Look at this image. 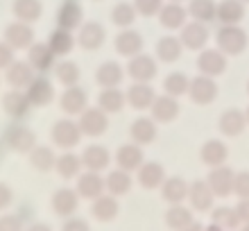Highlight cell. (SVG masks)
Returning <instances> with one entry per match:
<instances>
[{
    "label": "cell",
    "instance_id": "6da1fadb",
    "mask_svg": "<svg viewBox=\"0 0 249 231\" xmlns=\"http://www.w3.org/2000/svg\"><path fill=\"white\" fill-rule=\"evenodd\" d=\"M217 46L227 54H240L247 46V34L238 25H224L217 32Z\"/></svg>",
    "mask_w": 249,
    "mask_h": 231
},
{
    "label": "cell",
    "instance_id": "7a4b0ae2",
    "mask_svg": "<svg viewBox=\"0 0 249 231\" xmlns=\"http://www.w3.org/2000/svg\"><path fill=\"white\" fill-rule=\"evenodd\" d=\"M233 181H236V175L227 165L213 168L209 172V179H206V184L211 186V191L215 193L217 197H227L229 193H233Z\"/></svg>",
    "mask_w": 249,
    "mask_h": 231
},
{
    "label": "cell",
    "instance_id": "3957f363",
    "mask_svg": "<svg viewBox=\"0 0 249 231\" xmlns=\"http://www.w3.org/2000/svg\"><path fill=\"white\" fill-rule=\"evenodd\" d=\"M107 127H109V120H107V113L102 109H84L79 113V129L89 136L105 134Z\"/></svg>",
    "mask_w": 249,
    "mask_h": 231
},
{
    "label": "cell",
    "instance_id": "277c9868",
    "mask_svg": "<svg viewBox=\"0 0 249 231\" xmlns=\"http://www.w3.org/2000/svg\"><path fill=\"white\" fill-rule=\"evenodd\" d=\"M188 93H190V100H193V102H197V105H209V102L215 100L217 86L211 77L202 75V77H195L193 82H190Z\"/></svg>",
    "mask_w": 249,
    "mask_h": 231
},
{
    "label": "cell",
    "instance_id": "5b68a950",
    "mask_svg": "<svg viewBox=\"0 0 249 231\" xmlns=\"http://www.w3.org/2000/svg\"><path fill=\"white\" fill-rule=\"evenodd\" d=\"M79 136H82V129H79V123H72V120H59L54 125V132H53V139L57 145L71 150L79 143Z\"/></svg>",
    "mask_w": 249,
    "mask_h": 231
},
{
    "label": "cell",
    "instance_id": "8992f818",
    "mask_svg": "<svg viewBox=\"0 0 249 231\" xmlns=\"http://www.w3.org/2000/svg\"><path fill=\"white\" fill-rule=\"evenodd\" d=\"M213 197H215V193L211 191L206 181H193V186H188V202L195 211H211Z\"/></svg>",
    "mask_w": 249,
    "mask_h": 231
},
{
    "label": "cell",
    "instance_id": "52a82bcc",
    "mask_svg": "<svg viewBox=\"0 0 249 231\" xmlns=\"http://www.w3.org/2000/svg\"><path fill=\"white\" fill-rule=\"evenodd\" d=\"M77 206H79L77 191H72V188H61V191L54 193L53 209L57 215H61V218H72L75 211H77Z\"/></svg>",
    "mask_w": 249,
    "mask_h": 231
},
{
    "label": "cell",
    "instance_id": "ba28073f",
    "mask_svg": "<svg viewBox=\"0 0 249 231\" xmlns=\"http://www.w3.org/2000/svg\"><path fill=\"white\" fill-rule=\"evenodd\" d=\"M105 188H107L105 179L100 177L98 172L89 170L77 179V195L79 197H84V199H98Z\"/></svg>",
    "mask_w": 249,
    "mask_h": 231
},
{
    "label": "cell",
    "instance_id": "9c48e42d",
    "mask_svg": "<svg viewBox=\"0 0 249 231\" xmlns=\"http://www.w3.org/2000/svg\"><path fill=\"white\" fill-rule=\"evenodd\" d=\"M150 111L157 123H170V120H175L179 116V105L172 95H161V98H154Z\"/></svg>",
    "mask_w": 249,
    "mask_h": 231
},
{
    "label": "cell",
    "instance_id": "30bf717a",
    "mask_svg": "<svg viewBox=\"0 0 249 231\" xmlns=\"http://www.w3.org/2000/svg\"><path fill=\"white\" fill-rule=\"evenodd\" d=\"M129 75L134 77V82L147 84V82L157 75V64H154V59L147 57V54H136V57H131V61H129Z\"/></svg>",
    "mask_w": 249,
    "mask_h": 231
},
{
    "label": "cell",
    "instance_id": "8fae6325",
    "mask_svg": "<svg viewBox=\"0 0 249 231\" xmlns=\"http://www.w3.org/2000/svg\"><path fill=\"white\" fill-rule=\"evenodd\" d=\"M197 66H199V71H202L206 77H215V75L224 73L227 59H224V54L220 53V50H204V53L199 54Z\"/></svg>",
    "mask_w": 249,
    "mask_h": 231
},
{
    "label": "cell",
    "instance_id": "7c38bea8",
    "mask_svg": "<svg viewBox=\"0 0 249 231\" xmlns=\"http://www.w3.org/2000/svg\"><path fill=\"white\" fill-rule=\"evenodd\" d=\"M109 163H111V154L107 152L102 145H89L84 150V154H82V165L89 168L91 172L105 170Z\"/></svg>",
    "mask_w": 249,
    "mask_h": 231
},
{
    "label": "cell",
    "instance_id": "4fadbf2b",
    "mask_svg": "<svg viewBox=\"0 0 249 231\" xmlns=\"http://www.w3.org/2000/svg\"><path fill=\"white\" fill-rule=\"evenodd\" d=\"M118 211H120L118 199L113 197V195H100L98 199H93L91 213H93V218H98L100 222H111L118 215Z\"/></svg>",
    "mask_w": 249,
    "mask_h": 231
},
{
    "label": "cell",
    "instance_id": "5bb4252c",
    "mask_svg": "<svg viewBox=\"0 0 249 231\" xmlns=\"http://www.w3.org/2000/svg\"><path fill=\"white\" fill-rule=\"evenodd\" d=\"M211 225L220 227V229H224V231H233L243 225V220H240L236 209H231V206H217V209H213V213H211Z\"/></svg>",
    "mask_w": 249,
    "mask_h": 231
},
{
    "label": "cell",
    "instance_id": "9a60e30c",
    "mask_svg": "<svg viewBox=\"0 0 249 231\" xmlns=\"http://www.w3.org/2000/svg\"><path fill=\"white\" fill-rule=\"evenodd\" d=\"M161 195H163V199L170 202V204H181V202L188 197V184H186L181 177L165 179L163 186H161Z\"/></svg>",
    "mask_w": 249,
    "mask_h": 231
},
{
    "label": "cell",
    "instance_id": "2e32d148",
    "mask_svg": "<svg viewBox=\"0 0 249 231\" xmlns=\"http://www.w3.org/2000/svg\"><path fill=\"white\" fill-rule=\"evenodd\" d=\"M165 181V170L163 165L159 163H143L138 168V184L143 188H157V186H163Z\"/></svg>",
    "mask_w": 249,
    "mask_h": 231
},
{
    "label": "cell",
    "instance_id": "e0dca14e",
    "mask_svg": "<svg viewBox=\"0 0 249 231\" xmlns=\"http://www.w3.org/2000/svg\"><path fill=\"white\" fill-rule=\"evenodd\" d=\"M116 161H118V168L120 170H138L143 165V150L138 145H123L116 152Z\"/></svg>",
    "mask_w": 249,
    "mask_h": 231
},
{
    "label": "cell",
    "instance_id": "ac0fdd59",
    "mask_svg": "<svg viewBox=\"0 0 249 231\" xmlns=\"http://www.w3.org/2000/svg\"><path fill=\"white\" fill-rule=\"evenodd\" d=\"M165 225L172 231H184L186 227L193 225V211L184 204H172L165 213Z\"/></svg>",
    "mask_w": 249,
    "mask_h": 231
},
{
    "label": "cell",
    "instance_id": "d6986e66",
    "mask_svg": "<svg viewBox=\"0 0 249 231\" xmlns=\"http://www.w3.org/2000/svg\"><path fill=\"white\" fill-rule=\"evenodd\" d=\"M143 48V36L134 30H127V32H120L116 36V50L124 57H136Z\"/></svg>",
    "mask_w": 249,
    "mask_h": 231
},
{
    "label": "cell",
    "instance_id": "ffe728a7",
    "mask_svg": "<svg viewBox=\"0 0 249 231\" xmlns=\"http://www.w3.org/2000/svg\"><path fill=\"white\" fill-rule=\"evenodd\" d=\"M245 125H247V116L238 109L224 111L222 118H220V129H222L224 136H238L245 129Z\"/></svg>",
    "mask_w": 249,
    "mask_h": 231
},
{
    "label": "cell",
    "instance_id": "44dd1931",
    "mask_svg": "<svg viewBox=\"0 0 249 231\" xmlns=\"http://www.w3.org/2000/svg\"><path fill=\"white\" fill-rule=\"evenodd\" d=\"M105 43V27L98 23H84V27L79 30V46L86 50H95Z\"/></svg>",
    "mask_w": 249,
    "mask_h": 231
},
{
    "label": "cell",
    "instance_id": "7402d4cb",
    "mask_svg": "<svg viewBox=\"0 0 249 231\" xmlns=\"http://www.w3.org/2000/svg\"><path fill=\"white\" fill-rule=\"evenodd\" d=\"M154 89H152L150 84H143V82H136V84L129 89V93H127V100H129L131 107H136V109H147V107H152V102H154Z\"/></svg>",
    "mask_w": 249,
    "mask_h": 231
},
{
    "label": "cell",
    "instance_id": "603a6c76",
    "mask_svg": "<svg viewBox=\"0 0 249 231\" xmlns=\"http://www.w3.org/2000/svg\"><path fill=\"white\" fill-rule=\"evenodd\" d=\"M245 7L240 0H222L217 5V18L222 20L224 25H238L243 20Z\"/></svg>",
    "mask_w": 249,
    "mask_h": 231
},
{
    "label": "cell",
    "instance_id": "cb8c5ba5",
    "mask_svg": "<svg viewBox=\"0 0 249 231\" xmlns=\"http://www.w3.org/2000/svg\"><path fill=\"white\" fill-rule=\"evenodd\" d=\"M206 39H209V32H206V27H204L199 20L186 25L184 32H181V43H184L186 48H190V50H199V48H204Z\"/></svg>",
    "mask_w": 249,
    "mask_h": 231
},
{
    "label": "cell",
    "instance_id": "d4e9b609",
    "mask_svg": "<svg viewBox=\"0 0 249 231\" xmlns=\"http://www.w3.org/2000/svg\"><path fill=\"white\" fill-rule=\"evenodd\" d=\"M61 107L66 113H82L86 109V93L77 86H68L61 95Z\"/></svg>",
    "mask_w": 249,
    "mask_h": 231
},
{
    "label": "cell",
    "instance_id": "484cf974",
    "mask_svg": "<svg viewBox=\"0 0 249 231\" xmlns=\"http://www.w3.org/2000/svg\"><path fill=\"white\" fill-rule=\"evenodd\" d=\"M161 25L168 27V30H175V27H181L186 23V9L179 2H170V5L161 7Z\"/></svg>",
    "mask_w": 249,
    "mask_h": 231
},
{
    "label": "cell",
    "instance_id": "4316f807",
    "mask_svg": "<svg viewBox=\"0 0 249 231\" xmlns=\"http://www.w3.org/2000/svg\"><path fill=\"white\" fill-rule=\"evenodd\" d=\"M202 161L211 168H217L227 161V145L222 141H209L202 147Z\"/></svg>",
    "mask_w": 249,
    "mask_h": 231
},
{
    "label": "cell",
    "instance_id": "83f0119b",
    "mask_svg": "<svg viewBox=\"0 0 249 231\" xmlns=\"http://www.w3.org/2000/svg\"><path fill=\"white\" fill-rule=\"evenodd\" d=\"M107 184V191H109V195H113V197H120V195H124V193H129L131 188V177L127 170H113L109 177L105 179Z\"/></svg>",
    "mask_w": 249,
    "mask_h": 231
},
{
    "label": "cell",
    "instance_id": "f1b7e54d",
    "mask_svg": "<svg viewBox=\"0 0 249 231\" xmlns=\"http://www.w3.org/2000/svg\"><path fill=\"white\" fill-rule=\"evenodd\" d=\"M131 139L136 141L138 145H147L157 139V127H154V120L150 118H138L134 125H131Z\"/></svg>",
    "mask_w": 249,
    "mask_h": 231
},
{
    "label": "cell",
    "instance_id": "f546056e",
    "mask_svg": "<svg viewBox=\"0 0 249 231\" xmlns=\"http://www.w3.org/2000/svg\"><path fill=\"white\" fill-rule=\"evenodd\" d=\"M181 48L184 43L175 36H163V39L157 43V57L161 61H177L181 57Z\"/></svg>",
    "mask_w": 249,
    "mask_h": 231
},
{
    "label": "cell",
    "instance_id": "4dcf8cb0",
    "mask_svg": "<svg viewBox=\"0 0 249 231\" xmlns=\"http://www.w3.org/2000/svg\"><path fill=\"white\" fill-rule=\"evenodd\" d=\"M98 105H100V109H102L105 113H116V111H120V109H123L124 95L118 91V89H116V86H113V89H105V91L100 93Z\"/></svg>",
    "mask_w": 249,
    "mask_h": 231
},
{
    "label": "cell",
    "instance_id": "1f68e13d",
    "mask_svg": "<svg viewBox=\"0 0 249 231\" xmlns=\"http://www.w3.org/2000/svg\"><path fill=\"white\" fill-rule=\"evenodd\" d=\"M120 79H123V68H120L116 61H107V64H102V66L98 68V82L105 86V89L118 86Z\"/></svg>",
    "mask_w": 249,
    "mask_h": 231
},
{
    "label": "cell",
    "instance_id": "d6a6232c",
    "mask_svg": "<svg viewBox=\"0 0 249 231\" xmlns=\"http://www.w3.org/2000/svg\"><path fill=\"white\" fill-rule=\"evenodd\" d=\"M188 12L199 23H206V20H213L217 16V7L213 5V0H190Z\"/></svg>",
    "mask_w": 249,
    "mask_h": 231
},
{
    "label": "cell",
    "instance_id": "836d02e7",
    "mask_svg": "<svg viewBox=\"0 0 249 231\" xmlns=\"http://www.w3.org/2000/svg\"><path fill=\"white\" fill-rule=\"evenodd\" d=\"M188 86H190V79L186 77L184 73H172V75H168L163 82L165 93L172 95V98H179V95L188 93Z\"/></svg>",
    "mask_w": 249,
    "mask_h": 231
},
{
    "label": "cell",
    "instance_id": "e575fe53",
    "mask_svg": "<svg viewBox=\"0 0 249 231\" xmlns=\"http://www.w3.org/2000/svg\"><path fill=\"white\" fill-rule=\"evenodd\" d=\"M79 20H82V9H79V5H75V2H66V5L61 7V12H59L61 30H68V32H71L72 27L79 25Z\"/></svg>",
    "mask_w": 249,
    "mask_h": 231
},
{
    "label": "cell",
    "instance_id": "d590c367",
    "mask_svg": "<svg viewBox=\"0 0 249 231\" xmlns=\"http://www.w3.org/2000/svg\"><path fill=\"white\" fill-rule=\"evenodd\" d=\"M79 168H82V157H75V154H64L61 159H57V170L64 179H72L79 175Z\"/></svg>",
    "mask_w": 249,
    "mask_h": 231
},
{
    "label": "cell",
    "instance_id": "8d00e7d4",
    "mask_svg": "<svg viewBox=\"0 0 249 231\" xmlns=\"http://www.w3.org/2000/svg\"><path fill=\"white\" fill-rule=\"evenodd\" d=\"M111 18L116 25L120 27H129L134 20H136V7L129 5V2H120V5L113 7V14Z\"/></svg>",
    "mask_w": 249,
    "mask_h": 231
},
{
    "label": "cell",
    "instance_id": "74e56055",
    "mask_svg": "<svg viewBox=\"0 0 249 231\" xmlns=\"http://www.w3.org/2000/svg\"><path fill=\"white\" fill-rule=\"evenodd\" d=\"M72 46H75V39H72V34L68 30H59V32L53 34V39H50V50L57 54H66L71 53Z\"/></svg>",
    "mask_w": 249,
    "mask_h": 231
},
{
    "label": "cell",
    "instance_id": "f35d334b",
    "mask_svg": "<svg viewBox=\"0 0 249 231\" xmlns=\"http://www.w3.org/2000/svg\"><path fill=\"white\" fill-rule=\"evenodd\" d=\"M30 100H32L34 105H48L53 100V86L48 84L46 79L34 82L32 89H30Z\"/></svg>",
    "mask_w": 249,
    "mask_h": 231
},
{
    "label": "cell",
    "instance_id": "ab89813d",
    "mask_svg": "<svg viewBox=\"0 0 249 231\" xmlns=\"http://www.w3.org/2000/svg\"><path fill=\"white\" fill-rule=\"evenodd\" d=\"M57 77H59L61 84H66V89L68 86H75L79 79V68L77 64H72V61H64V64H59L57 66Z\"/></svg>",
    "mask_w": 249,
    "mask_h": 231
},
{
    "label": "cell",
    "instance_id": "60d3db41",
    "mask_svg": "<svg viewBox=\"0 0 249 231\" xmlns=\"http://www.w3.org/2000/svg\"><path fill=\"white\" fill-rule=\"evenodd\" d=\"M34 165L39 168V170H50L53 165H57V159H54V154L48 150V147H41V150H36L32 157Z\"/></svg>",
    "mask_w": 249,
    "mask_h": 231
},
{
    "label": "cell",
    "instance_id": "b9f144b4",
    "mask_svg": "<svg viewBox=\"0 0 249 231\" xmlns=\"http://www.w3.org/2000/svg\"><path fill=\"white\" fill-rule=\"evenodd\" d=\"M16 12H18V16H23L25 20H34L36 16H39L41 7L36 0H20L18 7H16Z\"/></svg>",
    "mask_w": 249,
    "mask_h": 231
},
{
    "label": "cell",
    "instance_id": "7bdbcfd3",
    "mask_svg": "<svg viewBox=\"0 0 249 231\" xmlns=\"http://www.w3.org/2000/svg\"><path fill=\"white\" fill-rule=\"evenodd\" d=\"M134 7H136V12L143 14V16H154L157 12H161L163 2H161V0H134Z\"/></svg>",
    "mask_w": 249,
    "mask_h": 231
},
{
    "label": "cell",
    "instance_id": "ee69618b",
    "mask_svg": "<svg viewBox=\"0 0 249 231\" xmlns=\"http://www.w3.org/2000/svg\"><path fill=\"white\" fill-rule=\"evenodd\" d=\"M32 61L39 68H48L50 66V61H53V50H50L48 46H36L32 50Z\"/></svg>",
    "mask_w": 249,
    "mask_h": 231
},
{
    "label": "cell",
    "instance_id": "f6af8a7d",
    "mask_svg": "<svg viewBox=\"0 0 249 231\" xmlns=\"http://www.w3.org/2000/svg\"><path fill=\"white\" fill-rule=\"evenodd\" d=\"M233 193H236L240 199L249 197V172H238L236 181H233Z\"/></svg>",
    "mask_w": 249,
    "mask_h": 231
},
{
    "label": "cell",
    "instance_id": "bcb514c9",
    "mask_svg": "<svg viewBox=\"0 0 249 231\" xmlns=\"http://www.w3.org/2000/svg\"><path fill=\"white\" fill-rule=\"evenodd\" d=\"M61 231H91V227L82 218H68L64 222V227H61Z\"/></svg>",
    "mask_w": 249,
    "mask_h": 231
},
{
    "label": "cell",
    "instance_id": "7dc6e473",
    "mask_svg": "<svg viewBox=\"0 0 249 231\" xmlns=\"http://www.w3.org/2000/svg\"><path fill=\"white\" fill-rule=\"evenodd\" d=\"M14 34V41H16V46H25L27 41L32 39V32L25 30V27H16V30H9V39H12Z\"/></svg>",
    "mask_w": 249,
    "mask_h": 231
},
{
    "label": "cell",
    "instance_id": "c3c4849f",
    "mask_svg": "<svg viewBox=\"0 0 249 231\" xmlns=\"http://www.w3.org/2000/svg\"><path fill=\"white\" fill-rule=\"evenodd\" d=\"M0 231H23V229H20V220L18 218H12V215L0 218Z\"/></svg>",
    "mask_w": 249,
    "mask_h": 231
},
{
    "label": "cell",
    "instance_id": "681fc988",
    "mask_svg": "<svg viewBox=\"0 0 249 231\" xmlns=\"http://www.w3.org/2000/svg\"><path fill=\"white\" fill-rule=\"evenodd\" d=\"M9 79H12V73H9ZM30 79V71H27V66H16L14 68V82H27Z\"/></svg>",
    "mask_w": 249,
    "mask_h": 231
},
{
    "label": "cell",
    "instance_id": "f907efd6",
    "mask_svg": "<svg viewBox=\"0 0 249 231\" xmlns=\"http://www.w3.org/2000/svg\"><path fill=\"white\" fill-rule=\"evenodd\" d=\"M236 211H238V215H240V220H243V225H245V222H249V197L238 202Z\"/></svg>",
    "mask_w": 249,
    "mask_h": 231
},
{
    "label": "cell",
    "instance_id": "816d5d0a",
    "mask_svg": "<svg viewBox=\"0 0 249 231\" xmlns=\"http://www.w3.org/2000/svg\"><path fill=\"white\" fill-rule=\"evenodd\" d=\"M7 204H9V191L0 186V209H2V206H7Z\"/></svg>",
    "mask_w": 249,
    "mask_h": 231
},
{
    "label": "cell",
    "instance_id": "f5cc1de1",
    "mask_svg": "<svg viewBox=\"0 0 249 231\" xmlns=\"http://www.w3.org/2000/svg\"><path fill=\"white\" fill-rule=\"evenodd\" d=\"M27 231H53V229H50V227H48V225H41V222H39V225H32V227H30V229H27Z\"/></svg>",
    "mask_w": 249,
    "mask_h": 231
},
{
    "label": "cell",
    "instance_id": "db71d44e",
    "mask_svg": "<svg viewBox=\"0 0 249 231\" xmlns=\"http://www.w3.org/2000/svg\"><path fill=\"white\" fill-rule=\"evenodd\" d=\"M184 231H206V227H202V225H199V222H193V225H190V227H186Z\"/></svg>",
    "mask_w": 249,
    "mask_h": 231
},
{
    "label": "cell",
    "instance_id": "11a10c76",
    "mask_svg": "<svg viewBox=\"0 0 249 231\" xmlns=\"http://www.w3.org/2000/svg\"><path fill=\"white\" fill-rule=\"evenodd\" d=\"M206 231H224V229H220V227H215V225H211V227H206Z\"/></svg>",
    "mask_w": 249,
    "mask_h": 231
},
{
    "label": "cell",
    "instance_id": "9f6ffc18",
    "mask_svg": "<svg viewBox=\"0 0 249 231\" xmlns=\"http://www.w3.org/2000/svg\"><path fill=\"white\" fill-rule=\"evenodd\" d=\"M240 231H249V222H245V225L240 227Z\"/></svg>",
    "mask_w": 249,
    "mask_h": 231
},
{
    "label": "cell",
    "instance_id": "6f0895ef",
    "mask_svg": "<svg viewBox=\"0 0 249 231\" xmlns=\"http://www.w3.org/2000/svg\"><path fill=\"white\" fill-rule=\"evenodd\" d=\"M245 116H247V123H249V107H247V113H245Z\"/></svg>",
    "mask_w": 249,
    "mask_h": 231
},
{
    "label": "cell",
    "instance_id": "680465c9",
    "mask_svg": "<svg viewBox=\"0 0 249 231\" xmlns=\"http://www.w3.org/2000/svg\"><path fill=\"white\" fill-rule=\"evenodd\" d=\"M172 2H179V0H172Z\"/></svg>",
    "mask_w": 249,
    "mask_h": 231
},
{
    "label": "cell",
    "instance_id": "91938a15",
    "mask_svg": "<svg viewBox=\"0 0 249 231\" xmlns=\"http://www.w3.org/2000/svg\"><path fill=\"white\" fill-rule=\"evenodd\" d=\"M247 91H249V84H247Z\"/></svg>",
    "mask_w": 249,
    "mask_h": 231
}]
</instances>
